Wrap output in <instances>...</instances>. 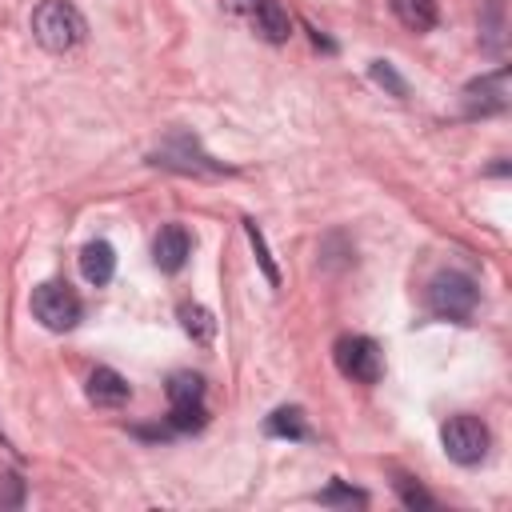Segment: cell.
<instances>
[{
  "label": "cell",
  "mask_w": 512,
  "mask_h": 512,
  "mask_svg": "<svg viewBox=\"0 0 512 512\" xmlns=\"http://www.w3.org/2000/svg\"><path fill=\"white\" fill-rule=\"evenodd\" d=\"M32 36L48 52H68L88 36V24L76 4L68 0H40L32 12Z\"/></svg>",
  "instance_id": "obj_1"
},
{
  "label": "cell",
  "mask_w": 512,
  "mask_h": 512,
  "mask_svg": "<svg viewBox=\"0 0 512 512\" xmlns=\"http://www.w3.org/2000/svg\"><path fill=\"white\" fill-rule=\"evenodd\" d=\"M476 280L464 272H436L428 280V308L440 320H468L476 312Z\"/></svg>",
  "instance_id": "obj_2"
},
{
  "label": "cell",
  "mask_w": 512,
  "mask_h": 512,
  "mask_svg": "<svg viewBox=\"0 0 512 512\" xmlns=\"http://www.w3.org/2000/svg\"><path fill=\"white\" fill-rule=\"evenodd\" d=\"M332 360H336L340 376H348L356 384H376L384 376V352L372 336H356V332L340 336L332 344Z\"/></svg>",
  "instance_id": "obj_3"
},
{
  "label": "cell",
  "mask_w": 512,
  "mask_h": 512,
  "mask_svg": "<svg viewBox=\"0 0 512 512\" xmlns=\"http://www.w3.org/2000/svg\"><path fill=\"white\" fill-rule=\"evenodd\" d=\"M32 316H36L48 332H68V328L80 324L84 304H80V296H76L68 284L48 280V284H36V288H32Z\"/></svg>",
  "instance_id": "obj_4"
},
{
  "label": "cell",
  "mask_w": 512,
  "mask_h": 512,
  "mask_svg": "<svg viewBox=\"0 0 512 512\" xmlns=\"http://www.w3.org/2000/svg\"><path fill=\"white\" fill-rule=\"evenodd\" d=\"M440 444H444L448 460L472 468V464H480V460L488 456V428H484V420L460 412V416H448V420H444Z\"/></svg>",
  "instance_id": "obj_5"
},
{
  "label": "cell",
  "mask_w": 512,
  "mask_h": 512,
  "mask_svg": "<svg viewBox=\"0 0 512 512\" xmlns=\"http://www.w3.org/2000/svg\"><path fill=\"white\" fill-rule=\"evenodd\" d=\"M152 164L172 168V172H220V164H216L212 156H204L200 144H196L192 136H184V132L168 136V140L152 152Z\"/></svg>",
  "instance_id": "obj_6"
},
{
  "label": "cell",
  "mask_w": 512,
  "mask_h": 512,
  "mask_svg": "<svg viewBox=\"0 0 512 512\" xmlns=\"http://www.w3.org/2000/svg\"><path fill=\"white\" fill-rule=\"evenodd\" d=\"M508 108V68L492 72V76H480L464 88V112L468 116H492V112H504Z\"/></svg>",
  "instance_id": "obj_7"
},
{
  "label": "cell",
  "mask_w": 512,
  "mask_h": 512,
  "mask_svg": "<svg viewBox=\"0 0 512 512\" xmlns=\"http://www.w3.org/2000/svg\"><path fill=\"white\" fill-rule=\"evenodd\" d=\"M248 24L268 40V44H284L292 36V16L284 12L280 0H240Z\"/></svg>",
  "instance_id": "obj_8"
},
{
  "label": "cell",
  "mask_w": 512,
  "mask_h": 512,
  "mask_svg": "<svg viewBox=\"0 0 512 512\" xmlns=\"http://www.w3.org/2000/svg\"><path fill=\"white\" fill-rule=\"evenodd\" d=\"M188 256H192V236H188V228L184 224H164L160 232H156V240H152V260H156V268L160 272H180L184 264H188Z\"/></svg>",
  "instance_id": "obj_9"
},
{
  "label": "cell",
  "mask_w": 512,
  "mask_h": 512,
  "mask_svg": "<svg viewBox=\"0 0 512 512\" xmlns=\"http://www.w3.org/2000/svg\"><path fill=\"white\" fill-rule=\"evenodd\" d=\"M84 392H88V400H92L96 408H120V404L132 400V384H128L116 368H92Z\"/></svg>",
  "instance_id": "obj_10"
},
{
  "label": "cell",
  "mask_w": 512,
  "mask_h": 512,
  "mask_svg": "<svg viewBox=\"0 0 512 512\" xmlns=\"http://www.w3.org/2000/svg\"><path fill=\"white\" fill-rule=\"evenodd\" d=\"M80 272H84L88 284L104 288L116 276V252H112V244L108 240H88L80 248Z\"/></svg>",
  "instance_id": "obj_11"
},
{
  "label": "cell",
  "mask_w": 512,
  "mask_h": 512,
  "mask_svg": "<svg viewBox=\"0 0 512 512\" xmlns=\"http://www.w3.org/2000/svg\"><path fill=\"white\" fill-rule=\"evenodd\" d=\"M264 432H268V436H280V440H312L308 416H304V408H296V404L276 408V412L264 420Z\"/></svg>",
  "instance_id": "obj_12"
},
{
  "label": "cell",
  "mask_w": 512,
  "mask_h": 512,
  "mask_svg": "<svg viewBox=\"0 0 512 512\" xmlns=\"http://www.w3.org/2000/svg\"><path fill=\"white\" fill-rule=\"evenodd\" d=\"M388 4H392V16H396L408 32H428V28H436V20H440L436 0H388Z\"/></svg>",
  "instance_id": "obj_13"
},
{
  "label": "cell",
  "mask_w": 512,
  "mask_h": 512,
  "mask_svg": "<svg viewBox=\"0 0 512 512\" xmlns=\"http://www.w3.org/2000/svg\"><path fill=\"white\" fill-rule=\"evenodd\" d=\"M168 404L172 408H204V380L196 372H172V380H168Z\"/></svg>",
  "instance_id": "obj_14"
},
{
  "label": "cell",
  "mask_w": 512,
  "mask_h": 512,
  "mask_svg": "<svg viewBox=\"0 0 512 512\" xmlns=\"http://www.w3.org/2000/svg\"><path fill=\"white\" fill-rule=\"evenodd\" d=\"M180 328L196 340V344H208L212 336H216V320H212V312L208 308H200V304H180Z\"/></svg>",
  "instance_id": "obj_15"
},
{
  "label": "cell",
  "mask_w": 512,
  "mask_h": 512,
  "mask_svg": "<svg viewBox=\"0 0 512 512\" xmlns=\"http://www.w3.org/2000/svg\"><path fill=\"white\" fill-rule=\"evenodd\" d=\"M244 232H248V240H252V248H256V260H260L268 284H280V268H276L272 256H268V244H264V232L256 228V220H244Z\"/></svg>",
  "instance_id": "obj_16"
},
{
  "label": "cell",
  "mask_w": 512,
  "mask_h": 512,
  "mask_svg": "<svg viewBox=\"0 0 512 512\" xmlns=\"http://www.w3.org/2000/svg\"><path fill=\"white\" fill-rule=\"evenodd\" d=\"M368 72H372V80H376L380 88H388L392 96H400V100L408 96V84H404V80L396 76V68H392L388 60H372V68H368Z\"/></svg>",
  "instance_id": "obj_17"
},
{
  "label": "cell",
  "mask_w": 512,
  "mask_h": 512,
  "mask_svg": "<svg viewBox=\"0 0 512 512\" xmlns=\"http://www.w3.org/2000/svg\"><path fill=\"white\" fill-rule=\"evenodd\" d=\"M396 492H400V500H404L408 508H436V500H432L416 480H408V476H396Z\"/></svg>",
  "instance_id": "obj_18"
},
{
  "label": "cell",
  "mask_w": 512,
  "mask_h": 512,
  "mask_svg": "<svg viewBox=\"0 0 512 512\" xmlns=\"http://www.w3.org/2000/svg\"><path fill=\"white\" fill-rule=\"evenodd\" d=\"M20 504H24V480L4 472L0 476V508H20Z\"/></svg>",
  "instance_id": "obj_19"
},
{
  "label": "cell",
  "mask_w": 512,
  "mask_h": 512,
  "mask_svg": "<svg viewBox=\"0 0 512 512\" xmlns=\"http://www.w3.org/2000/svg\"><path fill=\"white\" fill-rule=\"evenodd\" d=\"M316 500H320V504H364L368 496H364L360 488H344V484H332V488H324Z\"/></svg>",
  "instance_id": "obj_20"
}]
</instances>
